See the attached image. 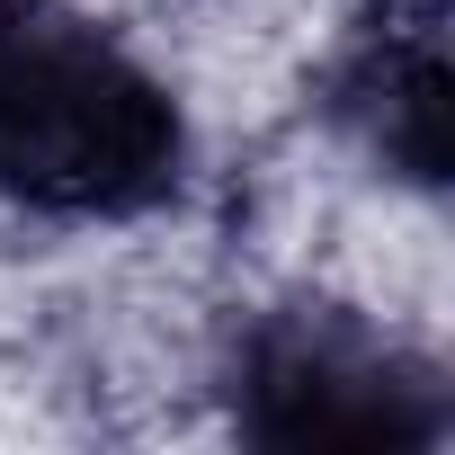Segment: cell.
I'll use <instances>...</instances> for the list:
<instances>
[{
	"label": "cell",
	"mask_w": 455,
	"mask_h": 455,
	"mask_svg": "<svg viewBox=\"0 0 455 455\" xmlns=\"http://www.w3.org/2000/svg\"><path fill=\"white\" fill-rule=\"evenodd\" d=\"M188 188L179 99L63 0H0V196L125 223Z\"/></svg>",
	"instance_id": "cell-1"
},
{
	"label": "cell",
	"mask_w": 455,
	"mask_h": 455,
	"mask_svg": "<svg viewBox=\"0 0 455 455\" xmlns=\"http://www.w3.org/2000/svg\"><path fill=\"white\" fill-rule=\"evenodd\" d=\"M233 419L259 446H437V375L348 304H277L242 331Z\"/></svg>",
	"instance_id": "cell-2"
},
{
	"label": "cell",
	"mask_w": 455,
	"mask_h": 455,
	"mask_svg": "<svg viewBox=\"0 0 455 455\" xmlns=\"http://www.w3.org/2000/svg\"><path fill=\"white\" fill-rule=\"evenodd\" d=\"M357 108H366V134H375V152L393 170H411V179H437L446 170V72H437V36H411V45L366 54Z\"/></svg>",
	"instance_id": "cell-3"
}]
</instances>
